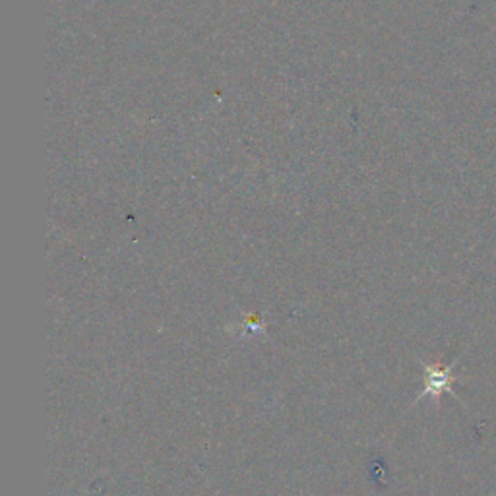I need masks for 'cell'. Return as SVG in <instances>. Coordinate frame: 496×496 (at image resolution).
Listing matches in <instances>:
<instances>
[{"mask_svg": "<svg viewBox=\"0 0 496 496\" xmlns=\"http://www.w3.org/2000/svg\"><path fill=\"white\" fill-rule=\"evenodd\" d=\"M456 364H458V361H456V363H452V364L423 363V371H425V386H423V391L419 393L417 401L423 400V398H429L430 396L432 400L439 403L444 391H448V393H452L456 400L461 401L458 398V393H456V391H454V388H452V386H454V384L459 380L458 376L454 374Z\"/></svg>", "mask_w": 496, "mask_h": 496, "instance_id": "6da1fadb", "label": "cell"}]
</instances>
